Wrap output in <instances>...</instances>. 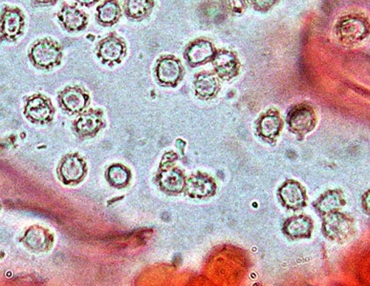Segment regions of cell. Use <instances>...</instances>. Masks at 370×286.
<instances>
[{"label":"cell","instance_id":"21","mask_svg":"<svg viewBox=\"0 0 370 286\" xmlns=\"http://www.w3.org/2000/svg\"><path fill=\"white\" fill-rule=\"evenodd\" d=\"M344 204L343 197L338 191H329L316 203L317 209L322 214L337 211Z\"/></svg>","mask_w":370,"mask_h":286},{"label":"cell","instance_id":"16","mask_svg":"<svg viewBox=\"0 0 370 286\" xmlns=\"http://www.w3.org/2000/svg\"><path fill=\"white\" fill-rule=\"evenodd\" d=\"M187 192L190 197L208 198L215 194V184L212 179L205 175H195L187 182Z\"/></svg>","mask_w":370,"mask_h":286},{"label":"cell","instance_id":"5","mask_svg":"<svg viewBox=\"0 0 370 286\" xmlns=\"http://www.w3.org/2000/svg\"><path fill=\"white\" fill-rule=\"evenodd\" d=\"M155 74L157 80L163 85L175 86L181 80L183 68L178 58L165 55L157 61Z\"/></svg>","mask_w":370,"mask_h":286},{"label":"cell","instance_id":"13","mask_svg":"<svg viewBox=\"0 0 370 286\" xmlns=\"http://www.w3.org/2000/svg\"><path fill=\"white\" fill-rule=\"evenodd\" d=\"M214 66L217 75L225 80L237 77L238 70H240L237 57L228 51H220L217 54H215Z\"/></svg>","mask_w":370,"mask_h":286},{"label":"cell","instance_id":"22","mask_svg":"<svg viewBox=\"0 0 370 286\" xmlns=\"http://www.w3.org/2000/svg\"><path fill=\"white\" fill-rule=\"evenodd\" d=\"M161 185L164 190L170 193H180L185 188V179L180 171L170 169L163 172Z\"/></svg>","mask_w":370,"mask_h":286},{"label":"cell","instance_id":"27","mask_svg":"<svg viewBox=\"0 0 370 286\" xmlns=\"http://www.w3.org/2000/svg\"><path fill=\"white\" fill-rule=\"evenodd\" d=\"M277 0H251L252 4L259 11H266L270 9Z\"/></svg>","mask_w":370,"mask_h":286},{"label":"cell","instance_id":"20","mask_svg":"<svg viewBox=\"0 0 370 286\" xmlns=\"http://www.w3.org/2000/svg\"><path fill=\"white\" fill-rule=\"evenodd\" d=\"M312 221L309 218L299 216L294 217L286 221L284 231L286 234L292 238H307L312 231Z\"/></svg>","mask_w":370,"mask_h":286},{"label":"cell","instance_id":"15","mask_svg":"<svg viewBox=\"0 0 370 286\" xmlns=\"http://www.w3.org/2000/svg\"><path fill=\"white\" fill-rule=\"evenodd\" d=\"M123 9L117 0H103L97 7L96 19L103 27H112L120 21Z\"/></svg>","mask_w":370,"mask_h":286},{"label":"cell","instance_id":"8","mask_svg":"<svg viewBox=\"0 0 370 286\" xmlns=\"http://www.w3.org/2000/svg\"><path fill=\"white\" fill-rule=\"evenodd\" d=\"M58 102L61 107L72 114L81 113L88 105L89 95L80 86H69L58 95Z\"/></svg>","mask_w":370,"mask_h":286},{"label":"cell","instance_id":"23","mask_svg":"<svg viewBox=\"0 0 370 286\" xmlns=\"http://www.w3.org/2000/svg\"><path fill=\"white\" fill-rule=\"evenodd\" d=\"M282 128V120L274 113L264 115L259 125V134L265 139H274Z\"/></svg>","mask_w":370,"mask_h":286},{"label":"cell","instance_id":"26","mask_svg":"<svg viewBox=\"0 0 370 286\" xmlns=\"http://www.w3.org/2000/svg\"><path fill=\"white\" fill-rule=\"evenodd\" d=\"M222 4L231 13L240 14L246 9L245 0H222Z\"/></svg>","mask_w":370,"mask_h":286},{"label":"cell","instance_id":"6","mask_svg":"<svg viewBox=\"0 0 370 286\" xmlns=\"http://www.w3.org/2000/svg\"><path fill=\"white\" fill-rule=\"evenodd\" d=\"M287 122L291 130L295 133L307 134L315 127V112L309 105H299L289 112Z\"/></svg>","mask_w":370,"mask_h":286},{"label":"cell","instance_id":"14","mask_svg":"<svg viewBox=\"0 0 370 286\" xmlns=\"http://www.w3.org/2000/svg\"><path fill=\"white\" fill-rule=\"evenodd\" d=\"M279 196L283 204L291 209L302 208L305 206V193L298 182L290 181L286 182L279 190Z\"/></svg>","mask_w":370,"mask_h":286},{"label":"cell","instance_id":"24","mask_svg":"<svg viewBox=\"0 0 370 286\" xmlns=\"http://www.w3.org/2000/svg\"><path fill=\"white\" fill-rule=\"evenodd\" d=\"M48 235L43 228H31L25 235V242L31 248L36 249V250H41L46 248L47 243H48Z\"/></svg>","mask_w":370,"mask_h":286},{"label":"cell","instance_id":"12","mask_svg":"<svg viewBox=\"0 0 370 286\" xmlns=\"http://www.w3.org/2000/svg\"><path fill=\"white\" fill-rule=\"evenodd\" d=\"M86 164L77 155L67 156L61 162L60 175L66 184L80 181L86 174Z\"/></svg>","mask_w":370,"mask_h":286},{"label":"cell","instance_id":"3","mask_svg":"<svg viewBox=\"0 0 370 286\" xmlns=\"http://www.w3.org/2000/svg\"><path fill=\"white\" fill-rule=\"evenodd\" d=\"M25 16L19 7H5L0 16V38L8 42L18 41L24 32Z\"/></svg>","mask_w":370,"mask_h":286},{"label":"cell","instance_id":"17","mask_svg":"<svg viewBox=\"0 0 370 286\" xmlns=\"http://www.w3.org/2000/svg\"><path fill=\"white\" fill-rule=\"evenodd\" d=\"M154 8V0H125L123 13L130 21H141L150 16Z\"/></svg>","mask_w":370,"mask_h":286},{"label":"cell","instance_id":"11","mask_svg":"<svg viewBox=\"0 0 370 286\" xmlns=\"http://www.w3.org/2000/svg\"><path fill=\"white\" fill-rule=\"evenodd\" d=\"M214 55V47L209 41H203V39L192 42L185 51V58L192 66L200 65L211 60Z\"/></svg>","mask_w":370,"mask_h":286},{"label":"cell","instance_id":"1","mask_svg":"<svg viewBox=\"0 0 370 286\" xmlns=\"http://www.w3.org/2000/svg\"><path fill=\"white\" fill-rule=\"evenodd\" d=\"M28 58L36 68L53 69L60 65L63 60V47L51 38H41L30 47Z\"/></svg>","mask_w":370,"mask_h":286},{"label":"cell","instance_id":"2","mask_svg":"<svg viewBox=\"0 0 370 286\" xmlns=\"http://www.w3.org/2000/svg\"><path fill=\"white\" fill-rule=\"evenodd\" d=\"M127 43L116 33H111L101 39L96 47V55L106 65L114 66L122 63L127 55Z\"/></svg>","mask_w":370,"mask_h":286},{"label":"cell","instance_id":"19","mask_svg":"<svg viewBox=\"0 0 370 286\" xmlns=\"http://www.w3.org/2000/svg\"><path fill=\"white\" fill-rule=\"evenodd\" d=\"M195 88L196 95L204 100L214 97L218 91V81L214 75L202 73L195 78Z\"/></svg>","mask_w":370,"mask_h":286},{"label":"cell","instance_id":"10","mask_svg":"<svg viewBox=\"0 0 370 286\" xmlns=\"http://www.w3.org/2000/svg\"><path fill=\"white\" fill-rule=\"evenodd\" d=\"M352 229V221L341 213L328 214L324 223V234L332 240L346 238Z\"/></svg>","mask_w":370,"mask_h":286},{"label":"cell","instance_id":"4","mask_svg":"<svg viewBox=\"0 0 370 286\" xmlns=\"http://www.w3.org/2000/svg\"><path fill=\"white\" fill-rule=\"evenodd\" d=\"M337 33L339 38L346 43H355L366 38L369 33V26L364 19L349 16L339 22Z\"/></svg>","mask_w":370,"mask_h":286},{"label":"cell","instance_id":"25","mask_svg":"<svg viewBox=\"0 0 370 286\" xmlns=\"http://www.w3.org/2000/svg\"><path fill=\"white\" fill-rule=\"evenodd\" d=\"M108 179L115 186H123L127 184L128 179H130V174L125 167L120 166V165H114L108 170Z\"/></svg>","mask_w":370,"mask_h":286},{"label":"cell","instance_id":"18","mask_svg":"<svg viewBox=\"0 0 370 286\" xmlns=\"http://www.w3.org/2000/svg\"><path fill=\"white\" fill-rule=\"evenodd\" d=\"M102 125V113L100 111L91 110L78 117L76 122V129L78 134L89 136L96 133Z\"/></svg>","mask_w":370,"mask_h":286},{"label":"cell","instance_id":"29","mask_svg":"<svg viewBox=\"0 0 370 286\" xmlns=\"http://www.w3.org/2000/svg\"><path fill=\"white\" fill-rule=\"evenodd\" d=\"M34 1L41 6H51V5L58 4V0H34Z\"/></svg>","mask_w":370,"mask_h":286},{"label":"cell","instance_id":"7","mask_svg":"<svg viewBox=\"0 0 370 286\" xmlns=\"http://www.w3.org/2000/svg\"><path fill=\"white\" fill-rule=\"evenodd\" d=\"M57 18L61 26L68 32H81L88 27V15L76 5H63L57 14Z\"/></svg>","mask_w":370,"mask_h":286},{"label":"cell","instance_id":"9","mask_svg":"<svg viewBox=\"0 0 370 286\" xmlns=\"http://www.w3.org/2000/svg\"><path fill=\"white\" fill-rule=\"evenodd\" d=\"M25 115L34 122H49L53 119L54 109L49 99L38 94L27 100Z\"/></svg>","mask_w":370,"mask_h":286},{"label":"cell","instance_id":"28","mask_svg":"<svg viewBox=\"0 0 370 286\" xmlns=\"http://www.w3.org/2000/svg\"><path fill=\"white\" fill-rule=\"evenodd\" d=\"M74 1L80 4L81 6L91 7L93 6L94 4H98L100 0H74Z\"/></svg>","mask_w":370,"mask_h":286}]
</instances>
